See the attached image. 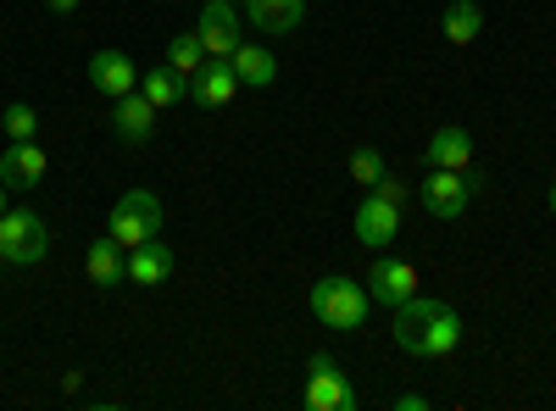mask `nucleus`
Here are the masks:
<instances>
[{
  "label": "nucleus",
  "mask_w": 556,
  "mask_h": 411,
  "mask_svg": "<svg viewBox=\"0 0 556 411\" xmlns=\"http://www.w3.org/2000/svg\"><path fill=\"white\" fill-rule=\"evenodd\" d=\"M395 350L417 356V361H445L456 345H462V317L434 300V295H412L395 306Z\"/></svg>",
  "instance_id": "obj_1"
},
{
  "label": "nucleus",
  "mask_w": 556,
  "mask_h": 411,
  "mask_svg": "<svg viewBox=\"0 0 556 411\" xmlns=\"http://www.w3.org/2000/svg\"><path fill=\"white\" fill-rule=\"evenodd\" d=\"M312 311L323 329L334 334H356L367 323V290L356 279H345V272H334V279H317L312 284Z\"/></svg>",
  "instance_id": "obj_2"
},
{
  "label": "nucleus",
  "mask_w": 556,
  "mask_h": 411,
  "mask_svg": "<svg viewBox=\"0 0 556 411\" xmlns=\"http://www.w3.org/2000/svg\"><path fill=\"white\" fill-rule=\"evenodd\" d=\"M106 234H112L123 251L156 240V234H162V201H156V190H128V195H117V206H112V217H106Z\"/></svg>",
  "instance_id": "obj_3"
},
{
  "label": "nucleus",
  "mask_w": 556,
  "mask_h": 411,
  "mask_svg": "<svg viewBox=\"0 0 556 411\" xmlns=\"http://www.w3.org/2000/svg\"><path fill=\"white\" fill-rule=\"evenodd\" d=\"M45 251H51V228H45L39 211L12 206L0 217V261L7 267H34V261H45Z\"/></svg>",
  "instance_id": "obj_4"
},
{
  "label": "nucleus",
  "mask_w": 556,
  "mask_h": 411,
  "mask_svg": "<svg viewBox=\"0 0 556 411\" xmlns=\"http://www.w3.org/2000/svg\"><path fill=\"white\" fill-rule=\"evenodd\" d=\"M306 406H312V411H356V406H362L356 384L340 373L334 356H312V361H306Z\"/></svg>",
  "instance_id": "obj_5"
},
{
  "label": "nucleus",
  "mask_w": 556,
  "mask_h": 411,
  "mask_svg": "<svg viewBox=\"0 0 556 411\" xmlns=\"http://www.w3.org/2000/svg\"><path fill=\"white\" fill-rule=\"evenodd\" d=\"M473 190H479V178H468V172H445V167H429V178H424V211L429 217H462L468 211V201H473Z\"/></svg>",
  "instance_id": "obj_6"
},
{
  "label": "nucleus",
  "mask_w": 556,
  "mask_h": 411,
  "mask_svg": "<svg viewBox=\"0 0 556 411\" xmlns=\"http://www.w3.org/2000/svg\"><path fill=\"white\" fill-rule=\"evenodd\" d=\"M195 34H201V44H206V56H235L240 51V12H235V0H206L201 7V17H195Z\"/></svg>",
  "instance_id": "obj_7"
},
{
  "label": "nucleus",
  "mask_w": 556,
  "mask_h": 411,
  "mask_svg": "<svg viewBox=\"0 0 556 411\" xmlns=\"http://www.w3.org/2000/svg\"><path fill=\"white\" fill-rule=\"evenodd\" d=\"M235 89H240L235 62L206 56V62H201V73L190 78V101H195V106H206V112H223V106H235Z\"/></svg>",
  "instance_id": "obj_8"
},
{
  "label": "nucleus",
  "mask_w": 556,
  "mask_h": 411,
  "mask_svg": "<svg viewBox=\"0 0 556 411\" xmlns=\"http://www.w3.org/2000/svg\"><path fill=\"white\" fill-rule=\"evenodd\" d=\"M356 240H362L367 251L395 245V240H401V206H390V201H379L374 190H367V201L356 206Z\"/></svg>",
  "instance_id": "obj_9"
},
{
  "label": "nucleus",
  "mask_w": 556,
  "mask_h": 411,
  "mask_svg": "<svg viewBox=\"0 0 556 411\" xmlns=\"http://www.w3.org/2000/svg\"><path fill=\"white\" fill-rule=\"evenodd\" d=\"M89 84H96L106 101L134 95V89H139V62L123 56V51H96V56H89Z\"/></svg>",
  "instance_id": "obj_10"
},
{
  "label": "nucleus",
  "mask_w": 556,
  "mask_h": 411,
  "mask_svg": "<svg viewBox=\"0 0 556 411\" xmlns=\"http://www.w3.org/2000/svg\"><path fill=\"white\" fill-rule=\"evenodd\" d=\"M412 295H417V272H412V261H395V256L374 261V272H367V300L401 306V300H412Z\"/></svg>",
  "instance_id": "obj_11"
},
{
  "label": "nucleus",
  "mask_w": 556,
  "mask_h": 411,
  "mask_svg": "<svg viewBox=\"0 0 556 411\" xmlns=\"http://www.w3.org/2000/svg\"><path fill=\"white\" fill-rule=\"evenodd\" d=\"M112 133H117L123 145H146L151 133H156V106L139 95V89H134V95H117L112 101Z\"/></svg>",
  "instance_id": "obj_12"
},
{
  "label": "nucleus",
  "mask_w": 556,
  "mask_h": 411,
  "mask_svg": "<svg viewBox=\"0 0 556 411\" xmlns=\"http://www.w3.org/2000/svg\"><path fill=\"white\" fill-rule=\"evenodd\" d=\"M39 178H45L39 140H12V151H0V184L7 190H34Z\"/></svg>",
  "instance_id": "obj_13"
},
{
  "label": "nucleus",
  "mask_w": 556,
  "mask_h": 411,
  "mask_svg": "<svg viewBox=\"0 0 556 411\" xmlns=\"http://www.w3.org/2000/svg\"><path fill=\"white\" fill-rule=\"evenodd\" d=\"M424 162H429V167H445V172H468V162H473V133L456 128V123L434 128V140L424 145Z\"/></svg>",
  "instance_id": "obj_14"
},
{
  "label": "nucleus",
  "mask_w": 556,
  "mask_h": 411,
  "mask_svg": "<svg viewBox=\"0 0 556 411\" xmlns=\"http://www.w3.org/2000/svg\"><path fill=\"white\" fill-rule=\"evenodd\" d=\"M173 267H178V256H173V245H162V240H146V245H134L128 251V284H167L173 279Z\"/></svg>",
  "instance_id": "obj_15"
},
{
  "label": "nucleus",
  "mask_w": 556,
  "mask_h": 411,
  "mask_svg": "<svg viewBox=\"0 0 556 411\" xmlns=\"http://www.w3.org/2000/svg\"><path fill=\"white\" fill-rule=\"evenodd\" d=\"M84 272H89V284H101V290H112V284H123L128 279V251L106 234V240H96L89 245V256H84Z\"/></svg>",
  "instance_id": "obj_16"
},
{
  "label": "nucleus",
  "mask_w": 556,
  "mask_h": 411,
  "mask_svg": "<svg viewBox=\"0 0 556 411\" xmlns=\"http://www.w3.org/2000/svg\"><path fill=\"white\" fill-rule=\"evenodd\" d=\"M245 17L262 34H295L306 17V0H245Z\"/></svg>",
  "instance_id": "obj_17"
},
{
  "label": "nucleus",
  "mask_w": 556,
  "mask_h": 411,
  "mask_svg": "<svg viewBox=\"0 0 556 411\" xmlns=\"http://www.w3.org/2000/svg\"><path fill=\"white\" fill-rule=\"evenodd\" d=\"M228 62H235V78H240V89H267V84L278 78V62H273V51H267V44H240V51L228 56Z\"/></svg>",
  "instance_id": "obj_18"
},
{
  "label": "nucleus",
  "mask_w": 556,
  "mask_h": 411,
  "mask_svg": "<svg viewBox=\"0 0 556 411\" xmlns=\"http://www.w3.org/2000/svg\"><path fill=\"white\" fill-rule=\"evenodd\" d=\"M440 28H445L451 44H473V39L484 34V7H479V0H451Z\"/></svg>",
  "instance_id": "obj_19"
},
{
  "label": "nucleus",
  "mask_w": 556,
  "mask_h": 411,
  "mask_svg": "<svg viewBox=\"0 0 556 411\" xmlns=\"http://www.w3.org/2000/svg\"><path fill=\"white\" fill-rule=\"evenodd\" d=\"M139 95H146L156 112H162V106H178L184 95H190V78H178L173 67H151V73H146V89H139Z\"/></svg>",
  "instance_id": "obj_20"
},
{
  "label": "nucleus",
  "mask_w": 556,
  "mask_h": 411,
  "mask_svg": "<svg viewBox=\"0 0 556 411\" xmlns=\"http://www.w3.org/2000/svg\"><path fill=\"white\" fill-rule=\"evenodd\" d=\"M201 62H206L201 34H195V28H190V34H173V44H167V67H173L178 78H195V73H201Z\"/></svg>",
  "instance_id": "obj_21"
},
{
  "label": "nucleus",
  "mask_w": 556,
  "mask_h": 411,
  "mask_svg": "<svg viewBox=\"0 0 556 411\" xmlns=\"http://www.w3.org/2000/svg\"><path fill=\"white\" fill-rule=\"evenodd\" d=\"M390 167H384V151H374V145H362V151H351V178L362 190H374L379 178H384Z\"/></svg>",
  "instance_id": "obj_22"
},
{
  "label": "nucleus",
  "mask_w": 556,
  "mask_h": 411,
  "mask_svg": "<svg viewBox=\"0 0 556 411\" xmlns=\"http://www.w3.org/2000/svg\"><path fill=\"white\" fill-rule=\"evenodd\" d=\"M0 128H7V140H34V133H39V112L12 101L7 112H0Z\"/></svg>",
  "instance_id": "obj_23"
},
{
  "label": "nucleus",
  "mask_w": 556,
  "mask_h": 411,
  "mask_svg": "<svg viewBox=\"0 0 556 411\" xmlns=\"http://www.w3.org/2000/svg\"><path fill=\"white\" fill-rule=\"evenodd\" d=\"M374 195H379V201H390V206H406V195H412V190L401 184V178H390V172H384L379 184H374Z\"/></svg>",
  "instance_id": "obj_24"
},
{
  "label": "nucleus",
  "mask_w": 556,
  "mask_h": 411,
  "mask_svg": "<svg viewBox=\"0 0 556 411\" xmlns=\"http://www.w3.org/2000/svg\"><path fill=\"white\" fill-rule=\"evenodd\" d=\"M401 411H429V395H395Z\"/></svg>",
  "instance_id": "obj_25"
},
{
  "label": "nucleus",
  "mask_w": 556,
  "mask_h": 411,
  "mask_svg": "<svg viewBox=\"0 0 556 411\" xmlns=\"http://www.w3.org/2000/svg\"><path fill=\"white\" fill-rule=\"evenodd\" d=\"M45 7H51L56 17H73V12H78V0H45Z\"/></svg>",
  "instance_id": "obj_26"
},
{
  "label": "nucleus",
  "mask_w": 556,
  "mask_h": 411,
  "mask_svg": "<svg viewBox=\"0 0 556 411\" xmlns=\"http://www.w3.org/2000/svg\"><path fill=\"white\" fill-rule=\"evenodd\" d=\"M7 195H12V190H7V184H0V217H7V211H12V201H7Z\"/></svg>",
  "instance_id": "obj_27"
},
{
  "label": "nucleus",
  "mask_w": 556,
  "mask_h": 411,
  "mask_svg": "<svg viewBox=\"0 0 556 411\" xmlns=\"http://www.w3.org/2000/svg\"><path fill=\"white\" fill-rule=\"evenodd\" d=\"M545 206H551V211H556V184H551V195H545Z\"/></svg>",
  "instance_id": "obj_28"
}]
</instances>
